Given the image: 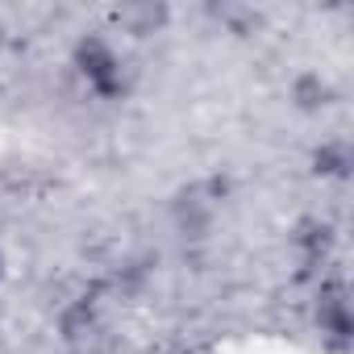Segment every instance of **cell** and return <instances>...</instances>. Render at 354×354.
Segmentation results:
<instances>
[{
	"label": "cell",
	"instance_id": "cell-1",
	"mask_svg": "<svg viewBox=\"0 0 354 354\" xmlns=\"http://www.w3.org/2000/svg\"><path fill=\"white\" fill-rule=\"evenodd\" d=\"M80 63H84V75L88 84L100 92V96H113L121 88V71H117V59L100 46V42H84L80 46Z\"/></svg>",
	"mask_w": 354,
	"mask_h": 354
}]
</instances>
